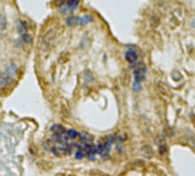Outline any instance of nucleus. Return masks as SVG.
I'll use <instances>...</instances> for the list:
<instances>
[{"label":"nucleus","mask_w":195,"mask_h":176,"mask_svg":"<svg viewBox=\"0 0 195 176\" xmlns=\"http://www.w3.org/2000/svg\"><path fill=\"white\" fill-rule=\"evenodd\" d=\"M54 39H55V31L53 29L48 30L40 40V49L45 53L49 51V49L53 46V43H54Z\"/></svg>","instance_id":"1"},{"label":"nucleus","mask_w":195,"mask_h":176,"mask_svg":"<svg viewBox=\"0 0 195 176\" xmlns=\"http://www.w3.org/2000/svg\"><path fill=\"white\" fill-rule=\"evenodd\" d=\"M146 73H147V67L144 64H138L135 69H134V81H137V82H142L146 78Z\"/></svg>","instance_id":"2"},{"label":"nucleus","mask_w":195,"mask_h":176,"mask_svg":"<svg viewBox=\"0 0 195 176\" xmlns=\"http://www.w3.org/2000/svg\"><path fill=\"white\" fill-rule=\"evenodd\" d=\"M126 59L129 62L131 65H134L138 59V53L134 48H130L126 51Z\"/></svg>","instance_id":"3"},{"label":"nucleus","mask_w":195,"mask_h":176,"mask_svg":"<svg viewBox=\"0 0 195 176\" xmlns=\"http://www.w3.org/2000/svg\"><path fill=\"white\" fill-rule=\"evenodd\" d=\"M28 30H29V23L26 22V21H20L18 23V26H17V31L21 33V34H25L26 32H28Z\"/></svg>","instance_id":"4"},{"label":"nucleus","mask_w":195,"mask_h":176,"mask_svg":"<svg viewBox=\"0 0 195 176\" xmlns=\"http://www.w3.org/2000/svg\"><path fill=\"white\" fill-rule=\"evenodd\" d=\"M13 87H14V85H10V84H8L6 86H2L0 88V96H2V97L8 96L10 94V92L13 90Z\"/></svg>","instance_id":"5"},{"label":"nucleus","mask_w":195,"mask_h":176,"mask_svg":"<svg viewBox=\"0 0 195 176\" xmlns=\"http://www.w3.org/2000/svg\"><path fill=\"white\" fill-rule=\"evenodd\" d=\"M79 22H80V17H78V16H70V17L66 18V24L69 26H75V25L79 24Z\"/></svg>","instance_id":"6"},{"label":"nucleus","mask_w":195,"mask_h":176,"mask_svg":"<svg viewBox=\"0 0 195 176\" xmlns=\"http://www.w3.org/2000/svg\"><path fill=\"white\" fill-rule=\"evenodd\" d=\"M38 167L41 169V170L48 172V170H50V169L53 168V164L49 161H40L38 164Z\"/></svg>","instance_id":"7"},{"label":"nucleus","mask_w":195,"mask_h":176,"mask_svg":"<svg viewBox=\"0 0 195 176\" xmlns=\"http://www.w3.org/2000/svg\"><path fill=\"white\" fill-rule=\"evenodd\" d=\"M142 152L146 158H152L153 157V149L150 145H144L142 147Z\"/></svg>","instance_id":"8"},{"label":"nucleus","mask_w":195,"mask_h":176,"mask_svg":"<svg viewBox=\"0 0 195 176\" xmlns=\"http://www.w3.org/2000/svg\"><path fill=\"white\" fill-rule=\"evenodd\" d=\"M91 21H93V16H91V15H83L82 17H80L79 24H82V25H85V24H88V23H90Z\"/></svg>","instance_id":"9"},{"label":"nucleus","mask_w":195,"mask_h":176,"mask_svg":"<svg viewBox=\"0 0 195 176\" xmlns=\"http://www.w3.org/2000/svg\"><path fill=\"white\" fill-rule=\"evenodd\" d=\"M66 6L72 12V10H74L75 8L79 6V0H69L67 4H66Z\"/></svg>","instance_id":"10"},{"label":"nucleus","mask_w":195,"mask_h":176,"mask_svg":"<svg viewBox=\"0 0 195 176\" xmlns=\"http://www.w3.org/2000/svg\"><path fill=\"white\" fill-rule=\"evenodd\" d=\"M7 26V21H6V17L4 15L0 16V30H5Z\"/></svg>","instance_id":"11"},{"label":"nucleus","mask_w":195,"mask_h":176,"mask_svg":"<svg viewBox=\"0 0 195 176\" xmlns=\"http://www.w3.org/2000/svg\"><path fill=\"white\" fill-rule=\"evenodd\" d=\"M132 89H134L135 92H139V90L142 89V82L134 81V84H132Z\"/></svg>","instance_id":"12"},{"label":"nucleus","mask_w":195,"mask_h":176,"mask_svg":"<svg viewBox=\"0 0 195 176\" xmlns=\"http://www.w3.org/2000/svg\"><path fill=\"white\" fill-rule=\"evenodd\" d=\"M160 23V20L156 17V16H152V18H151V24H152V26L153 28H155L158 24Z\"/></svg>","instance_id":"13"},{"label":"nucleus","mask_w":195,"mask_h":176,"mask_svg":"<svg viewBox=\"0 0 195 176\" xmlns=\"http://www.w3.org/2000/svg\"><path fill=\"white\" fill-rule=\"evenodd\" d=\"M67 136L71 137V139H77V137L79 136V134L75 132V131H69V132H67Z\"/></svg>","instance_id":"14"},{"label":"nucleus","mask_w":195,"mask_h":176,"mask_svg":"<svg viewBox=\"0 0 195 176\" xmlns=\"http://www.w3.org/2000/svg\"><path fill=\"white\" fill-rule=\"evenodd\" d=\"M192 25H193V26H195V22H192Z\"/></svg>","instance_id":"15"}]
</instances>
